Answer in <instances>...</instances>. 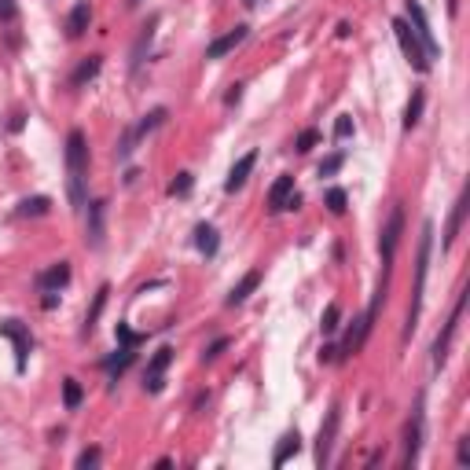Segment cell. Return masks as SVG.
<instances>
[{
  "instance_id": "obj_5",
  "label": "cell",
  "mask_w": 470,
  "mask_h": 470,
  "mask_svg": "<svg viewBox=\"0 0 470 470\" xmlns=\"http://www.w3.org/2000/svg\"><path fill=\"white\" fill-rule=\"evenodd\" d=\"M408 26H412V34L419 37V44H423V52H426V59L433 63V59H441V44L433 41V30H430V22H426V11H423V4H415V0H408Z\"/></svg>"
},
{
  "instance_id": "obj_28",
  "label": "cell",
  "mask_w": 470,
  "mask_h": 470,
  "mask_svg": "<svg viewBox=\"0 0 470 470\" xmlns=\"http://www.w3.org/2000/svg\"><path fill=\"white\" fill-rule=\"evenodd\" d=\"M48 209H52V199H48V195H34V199L19 202V217H44Z\"/></svg>"
},
{
  "instance_id": "obj_39",
  "label": "cell",
  "mask_w": 470,
  "mask_h": 470,
  "mask_svg": "<svg viewBox=\"0 0 470 470\" xmlns=\"http://www.w3.org/2000/svg\"><path fill=\"white\" fill-rule=\"evenodd\" d=\"M59 298H63V290H44V298H41V309H44V313L59 309Z\"/></svg>"
},
{
  "instance_id": "obj_33",
  "label": "cell",
  "mask_w": 470,
  "mask_h": 470,
  "mask_svg": "<svg viewBox=\"0 0 470 470\" xmlns=\"http://www.w3.org/2000/svg\"><path fill=\"white\" fill-rule=\"evenodd\" d=\"M115 338H118V346H125V349H136V346L143 342V334H136L129 323H118V327H115Z\"/></svg>"
},
{
  "instance_id": "obj_26",
  "label": "cell",
  "mask_w": 470,
  "mask_h": 470,
  "mask_svg": "<svg viewBox=\"0 0 470 470\" xmlns=\"http://www.w3.org/2000/svg\"><path fill=\"white\" fill-rule=\"evenodd\" d=\"M166 115H169V110L166 107H155V110H148V115H143L136 125H133V133H136V140H143V136H148V133H155V129L162 125V122H166Z\"/></svg>"
},
{
  "instance_id": "obj_29",
  "label": "cell",
  "mask_w": 470,
  "mask_h": 470,
  "mask_svg": "<svg viewBox=\"0 0 470 470\" xmlns=\"http://www.w3.org/2000/svg\"><path fill=\"white\" fill-rule=\"evenodd\" d=\"M323 206H327L334 217H342L346 209H349V195H346V188H327V195H323Z\"/></svg>"
},
{
  "instance_id": "obj_44",
  "label": "cell",
  "mask_w": 470,
  "mask_h": 470,
  "mask_svg": "<svg viewBox=\"0 0 470 470\" xmlns=\"http://www.w3.org/2000/svg\"><path fill=\"white\" fill-rule=\"evenodd\" d=\"M459 11V0H448V15H456Z\"/></svg>"
},
{
  "instance_id": "obj_2",
  "label": "cell",
  "mask_w": 470,
  "mask_h": 470,
  "mask_svg": "<svg viewBox=\"0 0 470 470\" xmlns=\"http://www.w3.org/2000/svg\"><path fill=\"white\" fill-rule=\"evenodd\" d=\"M430 250H433V221H423V232H419V250H415V294H412L408 323H404V342L415 334L419 316H423V290H426V272H430Z\"/></svg>"
},
{
  "instance_id": "obj_16",
  "label": "cell",
  "mask_w": 470,
  "mask_h": 470,
  "mask_svg": "<svg viewBox=\"0 0 470 470\" xmlns=\"http://www.w3.org/2000/svg\"><path fill=\"white\" fill-rule=\"evenodd\" d=\"M290 195H294V176H290V173L275 176V184L268 188V214H283Z\"/></svg>"
},
{
  "instance_id": "obj_30",
  "label": "cell",
  "mask_w": 470,
  "mask_h": 470,
  "mask_svg": "<svg viewBox=\"0 0 470 470\" xmlns=\"http://www.w3.org/2000/svg\"><path fill=\"white\" fill-rule=\"evenodd\" d=\"M338 327H342V305L338 301H331L327 309H323V320H320V331L323 334H334Z\"/></svg>"
},
{
  "instance_id": "obj_41",
  "label": "cell",
  "mask_w": 470,
  "mask_h": 470,
  "mask_svg": "<svg viewBox=\"0 0 470 470\" xmlns=\"http://www.w3.org/2000/svg\"><path fill=\"white\" fill-rule=\"evenodd\" d=\"M242 89H247V85H242V81H235V85L228 89V96H224V103H228V107H235V103L242 100Z\"/></svg>"
},
{
  "instance_id": "obj_11",
  "label": "cell",
  "mask_w": 470,
  "mask_h": 470,
  "mask_svg": "<svg viewBox=\"0 0 470 470\" xmlns=\"http://www.w3.org/2000/svg\"><path fill=\"white\" fill-rule=\"evenodd\" d=\"M0 338H11V346H15V371H26V356H30V349H34V334H30V327L19 323V320H4V323H0Z\"/></svg>"
},
{
  "instance_id": "obj_12",
  "label": "cell",
  "mask_w": 470,
  "mask_h": 470,
  "mask_svg": "<svg viewBox=\"0 0 470 470\" xmlns=\"http://www.w3.org/2000/svg\"><path fill=\"white\" fill-rule=\"evenodd\" d=\"M250 37V26H235V30H228V34H221V37H214L206 44V59H224L228 52H235V48Z\"/></svg>"
},
{
  "instance_id": "obj_24",
  "label": "cell",
  "mask_w": 470,
  "mask_h": 470,
  "mask_svg": "<svg viewBox=\"0 0 470 470\" xmlns=\"http://www.w3.org/2000/svg\"><path fill=\"white\" fill-rule=\"evenodd\" d=\"M423 107H426V92L412 89V100H408V107H404V129H408V133L423 122Z\"/></svg>"
},
{
  "instance_id": "obj_25",
  "label": "cell",
  "mask_w": 470,
  "mask_h": 470,
  "mask_svg": "<svg viewBox=\"0 0 470 470\" xmlns=\"http://www.w3.org/2000/svg\"><path fill=\"white\" fill-rule=\"evenodd\" d=\"M107 298H110V287L103 283L100 290H96V298H92V309L85 313V334L96 331V323H100V316H103V309H107Z\"/></svg>"
},
{
  "instance_id": "obj_14",
  "label": "cell",
  "mask_w": 470,
  "mask_h": 470,
  "mask_svg": "<svg viewBox=\"0 0 470 470\" xmlns=\"http://www.w3.org/2000/svg\"><path fill=\"white\" fill-rule=\"evenodd\" d=\"M89 26H92V4H89V0H77V4L70 8V15H67V37L70 41L85 37Z\"/></svg>"
},
{
  "instance_id": "obj_17",
  "label": "cell",
  "mask_w": 470,
  "mask_h": 470,
  "mask_svg": "<svg viewBox=\"0 0 470 470\" xmlns=\"http://www.w3.org/2000/svg\"><path fill=\"white\" fill-rule=\"evenodd\" d=\"M158 22H162V15H151V19L143 22V30H140V37H136V44H133V59H129V67H133V74L143 67V52H148V48H151Z\"/></svg>"
},
{
  "instance_id": "obj_32",
  "label": "cell",
  "mask_w": 470,
  "mask_h": 470,
  "mask_svg": "<svg viewBox=\"0 0 470 470\" xmlns=\"http://www.w3.org/2000/svg\"><path fill=\"white\" fill-rule=\"evenodd\" d=\"M136 133H133V125H129L125 129V133H122V140H118V151H115V158L118 162H129V158H133V151H136Z\"/></svg>"
},
{
  "instance_id": "obj_7",
  "label": "cell",
  "mask_w": 470,
  "mask_h": 470,
  "mask_svg": "<svg viewBox=\"0 0 470 470\" xmlns=\"http://www.w3.org/2000/svg\"><path fill=\"white\" fill-rule=\"evenodd\" d=\"M463 305H466V290H459V294H456V305H452V316L445 320L441 334L433 338V367H441V364H445V356H448V346H452V338H456V331H459V316H463Z\"/></svg>"
},
{
  "instance_id": "obj_36",
  "label": "cell",
  "mask_w": 470,
  "mask_h": 470,
  "mask_svg": "<svg viewBox=\"0 0 470 470\" xmlns=\"http://www.w3.org/2000/svg\"><path fill=\"white\" fill-rule=\"evenodd\" d=\"M316 143H320V133H316V129H305V133L294 140V151H298V155H309Z\"/></svg>"
},
{
  "instance_id": "obj_1",
  "label": "cell",
  "mask_w": 470,
  "mask_h": 470,
  "mask_svg": "<svg viewBox=\"0 0 470 470\" xmlns=\"http://www.w3.org/2000/svg\"><path fill=\"white\" fill-rule=\"evenodd\" d=\"M85 181H89V136L81 129H70L67 136V191L74 209H85Z\"/></svg>"
},
{
  "instance_id": "obj_13",
  "label": "cell",
  "mask_w": 470,
  "mask_h": 470,
  "mask_svg": "<svg viewBox=\"0 0 470 470\" xmlns=\"http://www.w3.org/2000/svg\"><path fill=\"white\" fill-rule=\"evenodd\" d=\"M254 166H257V151H247L242 158H235V166L228 169V181H224V191H228V195H235V191L250 181Z\"/></svg>"
},
{
  "instance_id": "obj_46",
  "label": "cell",
  "mask_w": 470,
  "mask_h": 470,
  "mask_svg": "<svg viewBox=\"0 0 470 470\" xmlns=\"http://www.w3.org/2000/svg\"><path fill=\"white\" fill-rule=\"evenodd\" d=\"M242 4H247V8H254V4H257V0H242Z\"/></svg>"
},
{
  "instance_id": "obj_23",
  "label": "cell",
  "mask_w": 470,
  "mask_h": 470,
  "mask_svg": "<svg viewBox=\"0 0 470 470\" xmlns=\"http://www.w3.org/2000/svg\"><path fill=\"white\" fill-rule=\"evenodd\" d=\"M136 360V349H125V346H118V353L110 356V360H103V367H107V375H110V382H118L125 371H129V364Z\"/></svg>"
},
{
  "instance_id": "obj_34",
  "label": "cell",
  "mask_w": 470,
  "mask_h": 470,
  "mask_svg": "<svg viewBox=\"0 0 470 470\" xmlns=\"http://www.w3.org/2000/svg\"><path fill=\"white\" fill-rule=\"evenodd\" d=\"M228 346H232V338H228V334L214 338V342H209V346L202 349V364H214V360H217V356H221L224 349H228Z\"/></svg>"
},
{
  "instance_id": "obj_21",
  "label": "cell",
  "mask_w": 470,
  "mask_h": 470,
  "mask_svg": "<svg viewBox=\"0 0 470 470\" xmlns=\"http://www.w3.org/2000/svg\"><path fill=\"white\" fill-rule=\"evenodd\" d=\"M463 217H466V188L459 191L456 206H452V217H448V228H445V250L456 242V235H459V228H463Z\"/></svg>"
},
{
  "instance_id": "obj_20",
  "label": "cell",
  "mask_w": 470,
  "mask_h": 470,
  "mask_svg": "<svg viewBox=\"0 0 470 470\" xmlns=\"http://www.w3.org/2000/svg\"><path fill=\"white\" fill-rule=\"evenodd\" d=\"M195 247H199V254L202 257H217V250H221V232L214 228V224H195Z\"/></svg>"
},
{
  "instance_id": "obj_19",
  "label": "cell",
  "mask_w": 470,
  "mask_h": 470,
  "mask_svg": "<svg viewBox=\"0 0 470 470\" xmlns=\"http://www.w3.org/2000/svg\"><path fill=\"white\" fill-rule=\"evenodd\" d=\"M103 70V56H89V59H81L77 63V70L70 74V89H85L89 81H96Z\"/></svg>"
},
{
  "instance_id": "obj_45",
  "label": "cell",
  "mask_w": 470,
  "mask_h": 470,
  "mask_svg": "<svg viewBox=\"0 0 470 470\" xmlns=\"http://www.w3.org/2000/svg\"><path fill=\"white\" fill-rule=\"evenodd\" d=\"M125 4H129V8H140V4H143V0H125Z\"/></svg>"
},
{
  "instance_id": "obj_37",
  "label": "cell",
  "mask_w": 470,
  "mask_h": 470,
  "mask_svg": "<svg viewBox=\"0 0 470 470\" xmlns=\"http://www.w3.org/2000/svg\"><path fill=\"white\" fill-rule=\"evenodd\" d=\"M353 133H356V125H353V118H349V115H342V118L334 122V140H349Z\"/></svg>"
},
{
  "instance_id": "obj_10",
  "label": "cell",
  "mask_w": 470,
  "mask_h": 470,
  "mask_svg": "<svg viewBox=\"0 0 470 470\" xmlns=\"http://www.w3.org/2000/svg\"><path fill=\"white\" fill-rule=\"evenodd\" d=\"M423 393H419V400H415V412H412V419L404 423V466H412V463H419V448H423Z\"/></svg>"
},
{
  "instance_id": "obj_9",
  "label": "cell",
  "mask_w": 470,
  "mask_h": 470,
  "mask_svg": "<svg viewBox=\"0 0 470 470\" xmlns=\"http://www.w3.org/2000/svg\"><path fill=\"white\" fill-rule=\"evenodd\" d=\"M85 206H89L85 242H89V250H103V242H107V199H92Z\"/></svg>"
},
{
  "instance_id": "obj_40",
  "label": "cell",
  "mask_w": 470,
  "mask_h": 470,
  "mask_svg": "<svg viewBox=\"0 0 470 470\" xmlns=\"http://www.w3.org/2000/svg\"><path fill=\"white\" fill-rule=\"evenodd\" d=\"M0 19H4V22H15V19H19V8H15V0H0Z\"/></svg>"
},
{
  "instance_id": "obj_18",
  "label": "cell",
  "mask_w": 470,
  "mask_h": 470,
  "mask_svg": "<svg viewBox=\"0 0 470 470\" xmlns=\"http://www.w3.org/2000/svg\"><path fill=\"white\" fill-rule=\"evenodd\" d=\"M257 287H261V268H250V272H247V275H242V280L232 287V294L224 298V305H228V309H235V305H242V301H247Z\"/></svg>"
},
{
  "instance_id": "obj_15",
  "label": "cell",
  "mask_w": 470,
  "mask_h": 470,
  "mask_svg": "<svg viewBox=\"0 0 470 470\" xmlns=\"http://www.w3.org/2000/svg\"><path fill=\"white\" fill-rule=\"evenodd\" d=\"M67 283H70V261H56L44 272H37V287L41 290H67Z\"/></svg>"
},
{
  "instance_id": "obj_22",
  "label": "cell",
  "mask_w": 470,
  "mask_h": 470,
  "mask_svg": "<svg viewBox=\"0 0 470 470\" xmlns=\"http://www.w3.org/2000/svg\"><path fill=\"white\" fill-rule=\"evenodd\" d=\"M298 452H301V433H298V430L283 433V437H280V448L272 452V466H283L290 456H298Z\"/></svg>"
},
{
  "instance_id": "obj_35",
  "label": "cell",
  "mask_w": 470,
  "mask_h": 470,
  "mask_svg": "<svg viewBox=\"0 0 470 470\" xmlns=\"http://www.w3.org/2000/svg\"><path fill=\"white\" fill-rule=\"evenodd\" d=\"M342 166H346V151H331L327 158L320 162V176H334Z\"/></svg>"
},
{
  "instance_id": "obj_42",
  "label": "cell",
  "mask_w": 470,
  "mask_h": 470,
  "mask_svg": "<svg viewBox=\"0 0 470 470\" xmlns=\"http://www.w3.org/2000/svg\"><path fill=\"white\" fill-rule=\"evenodd\" d=\"M456 459H459V466H466V463H470V437H459V452H456Z\"/></svg>"
},
{
  "instance_id": "obj_4",
  "label": "cell",
  "mask_w": 470,
  "mask_h": 470,
  "mask_svg": "<svg viewBox=\"0 0 470 470\" xmlns=\"http://www.w3.org/2000/svg\"><path fill=\"white\" fill-rule=\"evenodd\" d=\"M338 426H342V404L334 400L331 408H327V419L320 423V433H316V466H327L331 463V448H334Z\"/></svg>"
},
{
  "instance_id": "obj_3",
  "label": "cell",
  "mask_w": 470,
  "mask_h": 470,
  "mask_svg": "<svg viewBox=\"0 0 470 470\" xmlns=\"http://www.w3.org/2000/svg\"><path fill=\"white\" fill-rule=\"evenodd\" d=\"M393 37H397V44H400V52H404V59L412 63V67L419 70V74H430V67L433 63L426 59V52H423V44H419V37L412 34V26H408V19H393Z\"/></svg>"
},
{
  "instance_id": "obj_6",
  "label": "cell",
  "mask_w": 470,
  "mask_h": 470,
  "mask_svg": "<svg viewBox=\"0 0 470 470\" xmlns=\"http://www.w3.org/2000/svg\"><path fill=\"white\" fill-rule=\"evenodd\" d=\"M173 360H176V349L162 346L148 360V367H143V390H148V393H162V390H166V371H169Z\"/></svg>"
},
{
  "instance_id": "obj_31",
  "label": "cell",
  "mask_w": 470,
  "mask_h": 470,
  "mask_svg": "<svg viewBox=\"0 0 470 470\" xmlns=\"http://www.w3.org/2000/svg\"><path fill=\"white\" fill-rule=\"evenodd\" d=\"M191 188H195V176H191V173L184 169V173H176V181H173L166 191H169L173 199H184V195H191Z\"/></svg>"
},
{
  "instance_id": "obj_38",
  "label": "cell",
  "mask_w": 470,
  "mask_h": 470,
  "mask_svg": "<svg viewBox=\"0 0 470 470\" xmlns=\"http://www.w3.org/2000/svg\"><path fill=\"white\" fill-rule=\"evenodd\" d=\"M96 463H100V448H85V452L77 456V466H81V470H89V466H96Z\"/></svg>"
},
{
  "instance_id": "obj_43",
  "label": "cell",
  "mask_w": 470,
  "mask_h": 470,
  "mask_svg": "<svg viewBox=\"0 0 470 470\" xmlns=\"http://www.w3.org/2000/svg\"><path fill=\"white\" fill-rule=\"evenodd\" d=\"M338 360V346H323L320 349V364H334Z\"/></svg>"
},
{
  "instance_id": "obj_8",
  "label": "cell",
  "mask_w": 470,
  "mask_h": 470,
  "mask_svg": "<svg viewBox=\"0 0 470 470\" xmlns=\"http://www.w3.org/2000/svg\"><path fill=\"white\" fill-rule=\"evenodd\" d=\"M400 235H404V206L397 202V206L390 209V221H386L382 235H379V254H382V265H393L397 247H400Z\"/></svg>"
},
{
  "instance_id": "obj_27",
  "label": "cell",
  "mask_w": 470,
  "mask_h": 470,
  "mask_svg": "<svg viewBox=\"0 0 470 470\" xmlns=\"http://www.w3.org/2000/svg\"><path fill=\"white\" fill-rule=\"evenodd\" d=\"M63 404H67V412H77L85 404V390L77 379H63Z\"/></svg>"
}]
</instances>
